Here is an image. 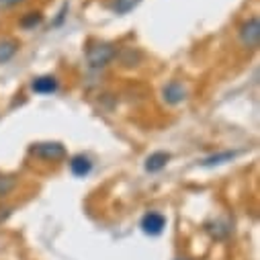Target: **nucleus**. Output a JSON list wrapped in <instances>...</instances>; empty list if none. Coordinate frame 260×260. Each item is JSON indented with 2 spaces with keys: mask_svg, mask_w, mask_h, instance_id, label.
Here are the masks:
<instances>
[{
  "mask_svg": "<svg viewBox=\"0 0 260 260\" xmlns=\"http://www.w3.org/2000/svg\"><path fill=\"white\" fill-rule=\"evenodd\" d=\"M166 228V217L162 213H156V211H150L144 215L142 219V230L148 234V236H160Z\"/></svg>",
  "mask_w": 260,
  "mask_h": 260,
  "instance_id": "20e7f679",
  "label": "nucleus"
},
{
  "mask_svg": "<svg viewBox=\"0 0 260 260\" xmlns=\"http://www.w3.org/2000/svg\"><path fill=\"white\" fill-rule=\"evenodd\" d=\"M140 0H115V13L117 15H125L129 11H134L138 7Z\"/></svg>",
  "mask_w": 260,
  "mask_h": 260,
  "instance_id": "9b49d317",
  "label": "nucleus"
},
{
  "mask_svg": "<svg viewBox=\"0 0 260 260\" xmlns=\"http://www.w3.org/2000/svg\"><path fill=\"white\" fill-rule=\"evenodd\" d=\"M41 19H43V17H41L39 13H29V15L21 21V25H23L25 29H33L35 25H39V23H41Z\"/></svg>",
  "mask_w": 260,
  "mask_h": 260,
  "instance_id": "ddd939ff",
  "label": "nucleus"
},
{
  "mask_svg": "<svg viewBox=\"0 0 260 260\" xmlns=\"http://www.w3.org/2000/svg\"><path fill=\"white\" fill-rule=\"evenodd\" d=\"M17 49H19V43L13 39H7V41L0 43V63H7L9 59H13Z\"/></svg>",
  "mask_w": 260,
  "mask_h": 260,
  "instance_id": "1a4fd4ad",
  "label": "nucleus"
},
{
  "mask_svg": "<svg viewBox=\"0 0 260 260\" xmlns=\"http://www.w3.org/2000/svg\"><path fill=\"white\" fill-rule=\"evenodd\" d=\"M178 260H186V258H178Z\"/></svg>",
  "mask_w": 260,
  "mask_h": 260,
  "instance_id": "2eb2a0df",
  "label": "nucleus"
},
{
  "mask_svg": "<svg viewBox=\"0 0 260 260\" xmlns=\"http://www.w3.org/2000/svg\"><path fill=\"white\" fill-rule=\"evenodd\" d=\"M115 55H117V49H115L111 43H105V41L90 43L88 49H86V61H88V66H90L92 70L105 68Z\"/></svg>",
  "mask_w": 260,
  "mask_h": 260,
  "instance_id": "f257e3e1",
  "label": "nucleus"
},
{
  "mask_svg": "<svg viewBox=\"0 0 260 260\" xmlns=\"http://www.w3.org/2000/svg\"><path fill=\"white\" fill-rule=\"evenodd\" d=\"M162 96H164V101H166L168 105H178V103H182V101L186 99V88H184L180 82L172 80V82H168V84L164 86Z\"/></svg>",
  "mask_w": 260,
  "mask_h": 260,
  "instance_id": "39448f33",
  "label": "nucleus"
},
{
  "mask_svg": "<svg viewBox=\"0 0 260 260\" xmlns=\"http://www.w3.org/2000/svg\"><path fill=\"white\" fill-rule=\"evenodd\" d=\"M70 170H72L74 176L84 178V176H88L90 170H92V160H90L88 156H84V154H78V156H74V158L70 160Z\"/></svg>",
  "mask_w": 260,
  "mask_h": 260,
  "instance_id": "423d86ee",
  "label": "nucleus"
},
{
  "mask_svg": "<svg viewBox=\"0 0 260 260\" xmlns=\"http://www.w3.org/2000/svg\"><path fill=\"white\" fill-rule=\"evenodd\" d=\"M168 160H170V154H166V152H154L146 160V170L148 172H160V170L166 168Z\"/></svg>",
  "mask_w": 260,
  "mask_h": 260,
  "instance_id": "6e6552de",
  "label": "nucleus"
},
{
  "mask_svg": "<svg viewBox=\"0 0 260 260\" xmlns=\"http://www.w3.org/2000/svg\"><path fill=\"white\" fill-rule=\"evenodd\" d=\"M17 186V180L13 176H3L0 174V199L7 197V194Z\"/></svg>",
  "mask_w": 260,
  "mask_h": 260,
  "instance_id": "f8f14e48",
  "label": "nucleus"
},
{
  "mask_svg": "<svg viewBox=\"0 0 260 260\" xmlns=\"http://www.w3.org/2000/svg\"><path fill=\"white\" fill-rule=\"evenodd\" d=\"M240 41L246 47H250V49H256L258 47V43H260V21H258V17L248 19L240 27Z\"/></svg>",
  "mask_w": 260,
  "mask_h": 260,
  "instance_id": "7ed1b4c3",
  "label": "nucleus"
},
{
  "mask_svg": "<svg viewBox=\"0 0 260 260\" xmlns=\"http://www.w3.org/2000/svg\"><path fill=\"white\" fill-rule=\"evenodd\" d=\"M236 156H238V152H221V154H213V156L205 158L201 164H203V166H217V164H225V162H232Z\"/></svg>",
  "mask_w": 260,
  "mask_h": 260,
  "instance_id": "9d476101",
  "label": "nucleus"
},
{
  "mask_svg": "<svg viewBox=\"0 0 260 260\" xmlns=\"http://www.w3.org/2000/svg\"><path fill=\"white\" fill-rule=\"evenodd\" d=\"M29 154L45 162H59L66 158V148L57 142H39L29 148Z\"/></svg>",
  "mask_w": 260,
  "mask_h": 260,
  "instance_id": "f03ea898",
  "label": "nucleus"
},
{
  "mask_svg": "<svg viewBox=\"0 0 260 260\" xmlns=\"http://www.w3.org/2000/svg\"><path fill=\"white\" fill-rule=\"evenodd\" d=\"M23 0H0V7H5V9H11V7H17L21 5Z\"/></svg>",
  "mask_w": 260,
  "mask_h": 260,
  "instance_id": "4468645a",
  "label": "nucleus"
},
{
  "mask_svg": "<svg viewBox=\"0 0 260 260\" xmlns=\"http://www.w3.org/2000/svg\"><path fill=\"white\" fill-rule=\"evenodd\" d=\"M57 86H59V82H57L55 76H39V78H35L33 84H31V88H33L37 94H53V92L57 90Z\"/></svg>",
  "mask_w": 260,
  "mask_h": 260,
  "instance_id": "0eeeda50",
  "label": "nucleus"
}]
</instances>
